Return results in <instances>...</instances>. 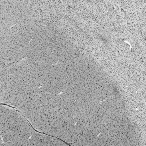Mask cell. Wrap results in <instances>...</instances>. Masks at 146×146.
I'll list each match as a JSON object with an SVG mask.
<instances>
[{"label": "cell", "mask_w": 146, "mask_h": 146, "mask_svg": "<svg viewBox=\"0 0 146 146\" xmlns=\"http://www.w3.org/2000/svg\"><path fill=\"white\" fill-rule=\"evenodd\" d=\"M16 109L0 105V144L3 146H66L62 140L35 130Z\"/></svg>", "instance_id": "1"}]
</instances>
